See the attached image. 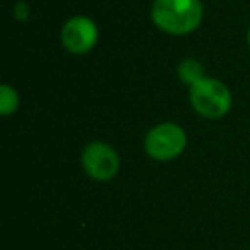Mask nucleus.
<instances>
[{
    "label": "nucleus",
    "instance_id": "nucleus-1",
    "mask_svg": "<svg viewBox=\"0 0 250 250\" xmlns=\"http://www.w3.org/2000/svg\"><path fill=\"white\" fill-rule=\"evenodd\" d=\"M204 18L201 0H154L151 21L158 29L171 36L194 33Z\"/></svg>",
    "mask_w": 250,
    "mask_h": 250
},
{
    "label": "nucleus",
    "instance_id": "nucleus-2",
    "mask_svg": "<svg viewBox=\"0 0 250 250\" xmlns=\"http://www.w3.org/2000/svg\"><path fill=\"white\" fill-rule=\"evenodd\" d=\"M188 101L197 115L209 120H218L231 110L233 96L225 83L206 76L188 87Z\"/></svg>",
    "mask_w": 250,
    "mask_h": 250
},
{
    "label": "nucleus",
    "instance_id": "nucleus-5",
    "mask_svg": "<svg viewBox=\"0 0 250 250\" xmlns=\"http://www.w3.org/2000/svg\"><path fill=\"white\" fill-rule=\"evenodd\" d=\"M100 33H98V24L87 16H74L60 31V40H62L63 48L72 55H86L96 46Z\"/></svg>",
    "mask_w": 250,
    "mask_h": 250
},
{
    "label": "nucleus",
    "instance_id": "nucleus-3",
    "mask_svg": "<svg viewBox=\"0 0 250 250\" xmlns=\"http://www.w3.org/2000/svg\"><path fill=\"white\" fill-rule=\"evenodd\" d=\"M187 147V134L178 124L163 122L146 134L144 151L154 161H171Z\"/></svg>",
    "mask_w": 250,
    "mask_h": 250
},
{
    "label": "nucleus",
    "instance_id": "nucleus-9",
    "mask_svg": "<svg viewBox=\"0 0 250 250\" xmlns=\"http://www.w3.org/2000/svg\"><path fill=\"white\" fill-rule=\"evenodd\" d=\"M247 43H249V48H250V28H249V31H247Z\"/></svg>",
    "mask_w": 250,
    "mask_h": 250
},
{
    "label": "nucleus",
    "instance_id": "nucleus-7",
    "mask_svg": "<svg viewBox=\"0 0 250 250\" xmlns=\"http://www.w3.org/2000/svg\"><path fill=\"white\" fill-rule=\"evenodd\" d=\"M19 108V94L11 84H2L0 86V115L9 117L14 115Z\"/></svg>",
    "mask_w": 250,
    "mask_h": 250
},
{
    "label": "nucleus",
    "instance_id": "nucleus-4",
    "mask_svg": "<svg viewBox=\"0 0 250 250\" xmlns=\"http://www.w3.org/2000/svg\"><path fill=\"white\" fill-rule=\"evenodd\" d=\"M81 165L89 178L96 182H110L120 171V156L110 144L93 141L83 149Z\"/></svg>",
    "mask_w": 250,
    "mask_h": 250
},
{
    "label": "nucleus",
    "instance_id": "nucleus-6",
    "mask_svg": "<svg viewBox=\"0 0 250 250\" xmlns=\"http://www.w3.org/2000/svg\"><path fill=\"white\" fill-rule=\"evenodd\" d=\"M177 76L178 79L182 81L184 84H187L188 87L194 86L195 83H199L201 79H204L206 74H204V65H202L199 60L192 59H184L177 67Z\"/></svg>",
    "mask_w": 250,
    "mask_h": 250
},
{
    "label": "nucleus",
    "instance_id": "nucleus-8",
    "mask_svg": "<svg viewBox=\"0 0 250 250\" xmlns=\"http://www.w3.org/2000/svg\"><path fill=\"white\" fill-rule=\"evenodd\" d=\"M12 14H14V19H18L19 22H26L29 19V14H31V9L24 0H19L12 7Z\"/></svg>",
    "mask_w": 250,
    "mask_h": 250
}]
</instances>
